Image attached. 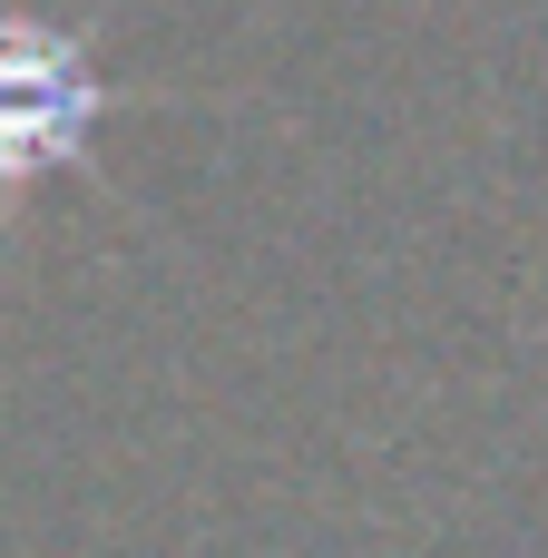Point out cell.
Here are the masks:
<instances>
[{
    "label": "cell",
    "mask_w": 548,
    "mask_h": 558,
    "mask_svg": "<svg viewBox=\"0 0 548 558\" xmlns=\"http://www.w3.org/2000/svg\"><path fill=\"white\" fill-rule=\"evenodd\" d=\"M98 118V78L78 49L39 39L29 20H0V186L39 177L49 157H69Z\"/></svg>",
    "instance_id": "obj_1"
}]
</instances>
